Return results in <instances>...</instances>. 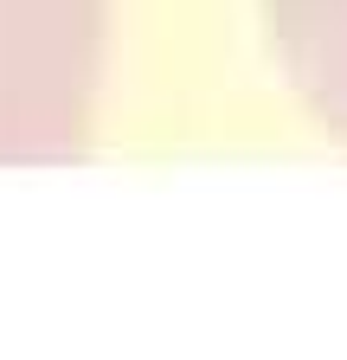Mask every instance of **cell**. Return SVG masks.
<instances>
[{"mask_svg":"<svg viewBox=\"0 0 347 360\" xmlns=\"http://www.w3.org/2000/svg\"><path fill=\"white\" fill-rule=\"evenodd\" d=\"M71 7L77 0H0V32L7 39H32V32H58L71 26Z\"/></svg>","mask_w":347,"mask_h":360,"instance_id":"1","label":"cell"},{"mask_svg":"<svg viewBox=\"0 0 347 360\" xmlns=\"http://www.w3.org/2000/svg\"><path fill=\"white\" fill-rule=\"evenodd\" d=\"M309 13H315V20H328V26H341V32H347V0H309Z\"/></svg>","mask_w":347,"mask_h":360,"instance_id":"2","label":"cell"}]
</instances>
